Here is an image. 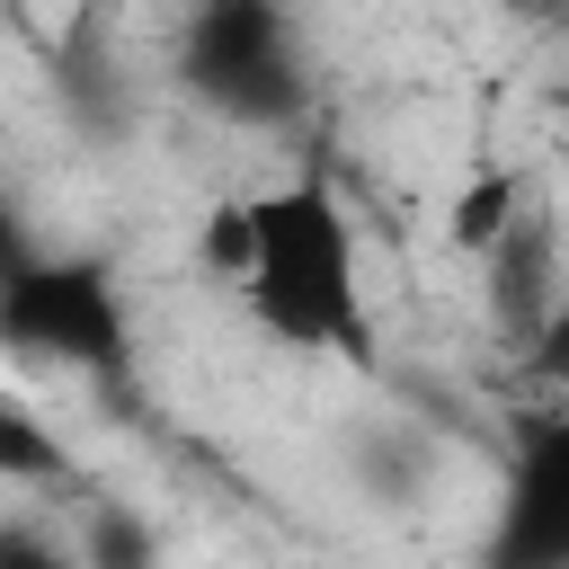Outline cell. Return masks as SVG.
<instances>
[{
  "label": "cell",
  "mask_w": 569,
  "mask_h": 569,
  "mask_svg": "<svg viewBox=\"0 0 569 569\" xmlns=\"http://www.w3.org/2000/svg\"><path fill=\"white\" fill-rule=\"evenodd\" d=\"M204 267L240 293L249 329L284 356H365V240L320 169H293L204 222Z\"/></svg>",
  "instance_id": "obj_1"
},
{
  "label": "cell",
  "mask_w": 569,
  "mask_h": 569,
  "mask_svg": "<svg viewBox=\"0 0 569 569\" xmlns=\"http://www.w3.org/2000/svg\"><path fill=\"white\" fill-rule=\"evenodd\" d=\"M0 356L36 373H98L116 382L133 356V302L107 258H27L0 284Z\"/></svg>",
  "instance_id": "obj_2"
},
{
  "label": "cell",
  "mask_w": 569,
  "mask_h": 569,
  "mask_svg": "<svg viewBox=\"0 0 569 569\" xmlns=\"http://www.w3.org/2000/svg\"><path fill=\"white\" fill-rule=\"evenodd\" d=\"M178 80H187L222 124H258V133H284V124L311 107L302 27H293L284 9H249V0L196 9V18L178 27Z\"/></svg>",
  "instance_id": "obj_3"
},
{
  "label": "cell",
  "mask_w": 569,
  "mask_h": 569,
  "mask_svg": "<svg viewBox=\"0 0 569 569\" xmlns=\"http://www.w3.org/2000/svg\"><path fill=\"white\" fill-rule=\"evenodd\" d=\"M498 569H569V427H542L498 507Z\"/></svg>",
  "instance_id": "obj_4"
},
{
  "label": "cell",
  "mask_w": 569,
  "mask_h": 569,
  "mask_svg": "<svg viewBox=\"0 0 569 569\" xmlns=\"http://www.w3.org/2000/svg\"><path fill=\"white\" fill-rule=\"evenodd\" d=\"M53 98H62V116H71L89 142H116L124 116H133V71H124L107 44H71V53L53 62Z\"/></svg>",
  "instance_id": "obj_5"
},
{
  "label": "cell",
  "mask_w": 569,
  "mask_h": 569,
  "mask_svg": "<svg viewBox=\"0 0 569 569\" xmlns=\"http://www.w3.org/2000/svg\"><path fill=\"white\" fill-rule=\"evenodd\" d=\"M71 542H80L89 569H160V533L142 516H124V507H89Z\"/></svg>",
  "instance_id": "obj_6"
},
{
  "label": "cell",
  "mask_w": 569,
  "mask_h": 569,
  "mask_svg": "<svg viewBox=\"0 0 569 569\" xmlns=\"http://www.w3.org/2000/svg\"><path fill=\"white\" fill-rule=\"evenodd\" d=\"M516 204H525V187L498 169V178H480L462 204H453V240L462 249H507L516 240Z\"/></svg>",
  "instance_id": "obj_7"
},
{
  "label": "cell",
  "mask_w": 569,
  "mask_h": 569,
  "mask_svg": "<svg viewBox=\"0 0 569 569\" xmlns=\"http://www.w3.org/2000/svg\"><path fill=\"white\" fill-rule=\"evenodd\" d=\"M0 569H89V560H80V542H71V533L9 516V525H0Z\"/></svg>",
  "instance_id": "obj_8"
},
{
  "label": "cell",
  "mask_w": 569,
  "mask_h": 569,
  "mask_svg": "<svg viewBox=\"0 0 569 569\" xmlns=\"http://www.w3.org/2000/svg\"><path fill=\"white\" fill-rule=\"evenodd\" d=\"M0 471H27V480H44V471H62V453L36 436V418L0 409Z\"/></svg>",
  "instance_id": "obj_9"
},
{
  "label": "cell",
  "mask_w": 569,
  "mask_h": 569,
  "mask_svg": "<svg viewBox=\"0 0 569 569\" xmlns=\"http://www.w3.org/2000/svg\"><path fill=\"white\" fill-rule=\"evenodd\" d=\"M27 258H36V249H27V231H18V213H9V196H0V284H9Z\"/></svg>",
  "instance_id": "obj_10"
}]
</instances>
